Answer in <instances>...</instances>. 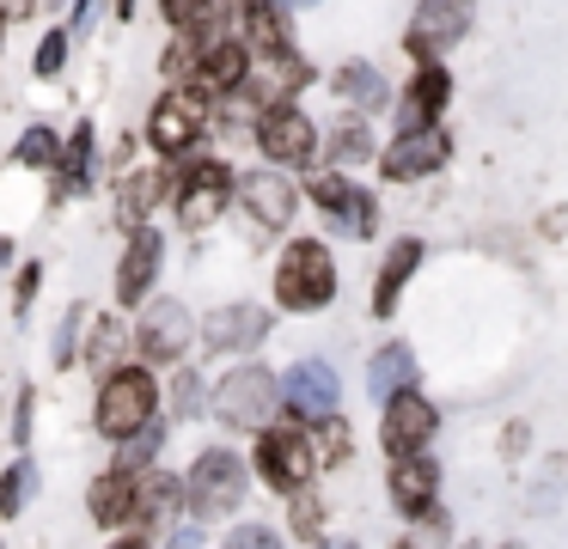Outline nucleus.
Masks as SVG:
<instances>
[{
	"label": "nucleus",
	"mask_w": 568,
	"mask_h": 549,
	"mask_svg": "<svg viewBox=\"0 0 568 549\" xmlns=\"http://www.w3.org/2000/svg\"><path fill=\"white\" fill-rule=\"evenodd\" d=\"M336 293V268L331 256H324L318 238H300L294 251L282 256V268H275V299L287 305V312H318V305H331Z\"/></svg>",
	"instance_id": "nucleus-1"
},
{
	"label": "nucleus",
	"mask_w": 568,
	"mask_h": 549,
	"mask_svg": "<svg viewBox=\"0 0 568 549\" xmlns=\"http://www.w3.org/2000/svg\"><path fill=\"white\" fill-rule=\"evenodd\" d=\"M190 507H196V519H226V512L245 500V464L233 458V451H202L196 464H190Z\"/></svg>",
	"instance_id": "nucleus-2"
},
{
	"label": "nucleus",
	"mask_w": 568,
	"mask_h": 549,
	"mask_svg": "<svg viewBox=\"0 0 568 549\" xmlns=\"http://www.w3.org/2000/svg\"><path fill=\"white\" fill-rule=\"evenodd\" d=\"M275 397H282V378L263 373V366H245V373H233V378L221 385L214 409H221L226 427H239V434H257V427H270Z\"/></svg>",
	"instance_id": "nucleus-3"
},
{
	"label": "nucleus",
	"mask_w": 568,
	"mask_h": 549,
	"mask_svg": "<svg viewBox=\"0 0 568 549\" xmlns=\"http://www.w3.org/2000/svg\"><path fill=\"white\" fill-rule=\"evenodd\" d=\"M153 415V378L141 373V366H123V373L104 378V397H99V427L111 439H129L141 434Z\"/></svg>",
	"instance_id": "nucleus-4"
},
{
	"label": "nucleus",
	"mask_w": 568,
	"mask_h": 549,
	"mask_svg": "<svg viewBox=\"0 0 568 549\" xmlns=\"http://www.w3.org/2000/svg\"><path fill=\"white\" fill-rule=\"evenodd\" d=\"M257 470L270 476L282 495H300V488H306V476H312V446H306V434H294V427H275V434H263V439H257Z\"/></svg>",
	"instance_id": "nucleus-5"
},
{
	"label": "nucleus",
	"mask_w": 568,
	"mask_h": 549,
	"mask_svg": "<svg viewBox=\"0 0 568 549\" xmlns=\"http://www.w3.org/2000/svg\"><path fill=\"white\" fill-rule=\"evenodd\" d=\"M226 190H233L226 165L221 159H202V165L178 183V226H209V220L226 207Z\"/></svg>",
	"instance_id": "nucleus-6"
},
{
	"label": "nucleus",
	"mask_w": 568,
	"mask_h": 549,
	"mask_svg": "<svg viewBox=\"0 0 568 549\" xmlns=\"http://www.w3.org/2000/svg\"><path fill=\"white\" fill-rule=\"evenodd\" d=\"M196 134H202V98L196 92H165L160 104H153L148 141L160 146V153H190Z\"/></svg>",
	"instance_id": "nucleus-7"
},
{
	"label": "nucleus",
	"mask_w": 568,
	"mask_h": 549,
	"mask_svg": "<svg viewBox=\"0 0 568 549\" xmlns=\"http://www.w3.org/2000/svg\"><path fill=\"white\" fill-rule=\"evenodd\" d=\"M135 342H141V354H148V360H178V354H184V342H190V312L178 299H153L148 312H141Z\"/></svg>",
	"instance_id": "nucleus-8"
},
{
	"label": "nucleus",
	"mask_w": 568,
	"mask_h": 549,
	"mask_svg": "<svg viewBox=\"0 0 568 549\" xmlns=\"http://www.w3.org/2000/svg\"><path fill=\"white\" fill-rule=\"evenodd\" d=\"M282 403L294 415H306V421H324V415L336 409V373L324 360H300L294 373L282 378Z\"/></svg>",
	"instance_id": "nucleus-9"
},
{
	"label": "nucleus",
	"mask_w": 568,
	"mask_h": 549,
	"mask_svg": "<svg viewBox=\"0 0 568 549\" xmlns=\"http://www.w3.org/2000/svg\"><path fill=\"white\" fill-rule=\"evenodd\" d=\"M428 434H434V409L422 403V390H404L397 403H385V451H397L409 464L428 446Z\"/></svg>",
	"instance_id": "nucleus-10"
},
{
	"label": "nucleus",
	"mask_w": 568,
	"mask_h": 549,
	"mask_svg": "<svg viewBox=\"0 0 568 549\" xmlns=\"http://www.w3.org/2000/svg\"><path fill=\"white\" fill-rule=\"evenodd\" d=\"M312 141H318V134H312V122L300 116V110H287V104L270 110V116L257 122V146L275 159V165H306Z\"/></svg>",
	"instance_id": "nucleus-11"
},
{
	"label": "nucleus",
	"mask_w": 568,
	"mask_h": 549,
	"mask_svg": "<svg viewBox=\"0 0 568 549\" xmlns=\"http://www.w3.org/2000/svg\"><path fill=\"white\" fill-rule=\"evenodd\" d=\"M239 195H245V207H251V220L257 226H287L294 220V183L287 177H275V171H251L245 183H239Z\"/></svg>",
	"instance_id": "nucleus-12"
},
{
	"label": "nucleus",
	"mask_w": 568,
	"mask_h": 549,
	"mask_svg": "<svg viewBox=\"0 0 568 549\" xmlns=\"http://www.w3.org/2000/svg\"><path fill=\"white\" fill-rule=\"evenodd\" d=\"M153 275H160V232L135 226V238H129V251H123V268H116V293H123V305L148 299Z\"/></svg>",
	"instance_id": "nucleus-13"
},
{
	"label": "nucleus",
	"mask_w": 568,
	"mask_h": 549,
	"mask_svg": "<svg viewBox=\"0 0 568 549\" xmlns=\"http://www.w3.org/2000/svg\"><path fill=\"white\" fill-rule=\"evenodd\" d=\"M270 336V312L263 305H226V312L209 317V348H257Z\"/></svg>",
	"instance_id": "nucleus-14"
},
{
	"label": "nucleus",
	"mask_w": 568,
	"mask_h": 549,
	"mask_svg": "<svg viewBox=\"0 0 568 549\" xmlns=\"http://www.w3.org/2000/svg\"><path fill=\"white\" fill-rule=\"evenodd\" d=\"M440 165H446V134L440 129L404 134V141L385 153V177H422V171H440Z\"/></svg>",
	"instance_id": "nucleus-15"
},
{
	"label": "nucleus",
	"mask_w": 568,
	"mask_h": 549,
	"mask_svg": "<svg viewBox=\"0 0 568 549\" xmlns=\"http://www.w3.org/2000/svg\"><path fill=\"white\" fill-rule=\"evenodd\" d=\"M312 202H318L324 214H336L348 232H361V238L373 232V202L348 177H318V183H312Z\"/></svg>",
	"instance_id": "nucleus-16"
},
{
	"label": "nucleus",
	"mask_w": 568,
	"mask_h": 549,
	"mask_svg": "<svg viewBox=\"0 0 568 549\" xmlns=\"http://www.w3.org/2000/svg\"><path fill=\"white\" fill-rule=\"evenodd\" d=\"M465 31H470V12L465 7H422L416 24H409V49H416V55L428 49V55H434V49L458 43Z\"/></svg>",
	"instance_id": "nucleus-17"
},
{
	"label": "nucleus",
	"mask_w": 568,
	"mask_h": 549,
	"mask_svg": "<svg viewBox=\"0 0 568 549\" xmlns=\"http://www.w3.org/2000/svg\"><path fill=\"white\" fill-rule=\"evenodd\" d=\"M392 500H397V512L422 519V512L434 507V464H428V458L397 464V470H392Z\"/></svg>",
	"instance_id": "nucleus-18"
},
{
	"label": "nucleus",
	"mask_w": 568,
	"mask_h": 549,
	"mask_svg": "<svg viewBox=\"0 0 568 549\" xmlns=\"http://www.w3.org/2000/svg\"><path fill=\"white\" fill-rule=\"evenodd\" d=\"M440 104H446V73L422 68L416 85H409V98H404V134H422L434 116H440Z\"/></svg>",
	"instance_id": "nucleus-19"
},
{
	"label": "nucleus",
	"mask_w": 568,
	"mask_h": 549,
	"mask_svg": "<svg viewBox=\"0 0 568 549\" xmlns=\"http://www.w3.org/2000/svg\"><path fill=\"white\" fill-rule=\"evenodd\" d=\"M135 500H141V482H135L129 470H111L99 488H92V512H99L104 525L129 519V512H135Z\"/></svg>",
	"instance_id": "nucleus-20"
},
{
	"label": "nucleus",
	"mask_w": 568,
	"mask_h": 549,
	"mask_svg": "<svg viewBox=\"0 0 568 549\" xmlns=\"http://www.w3.org/2000/svg\"><path fill=\"white\" fill-rule=\"evenodd\" d=\"M404 385H409V348H379V354H373V366H367V390L379 403H397V397H404Z\"/></svg>",
	"instance_id": "nucleus-21"
},
{
	"label": "nucleus",
	"mask_w": 568,
	"mask_h": 549,
	"mask_svg": "<svg viewBox=\"0 0 568 549\" xmlns=\"http://www.w3.org/2000/svg\"><path fill=\"white\" fill-rule=\"evenodd\" d=\"M245 80V49L239 43H209V61L196 68V85L202 92H226V85Z\"/></svg>",
	"instance_id": "nucleus-22"
},
{
	"label": "nucleus",
	"mask_w": 568,
	"mask_h": 549,
	"mask_svg": "<svg viewBox=\"0 0 568 549\" xmlns=\"http://www.w3.org/2000/svg\"><path fill=\"white\" fill-rule=\"evenodd\" d=\"M416 263H422V244H416V238L397 244V251L385 256V268H379V293H373V312H379V317L397 305V287H404V275H409Z\"/></svg>",
	"instance_id": "nucleus-23"
},
{
	"label": "nucleus",
	"mask_w": 568,
	"mask_h": 549,
	"mask_svg": "<svg viewBox=\"0 0 568 549\" xmlns=\"http://www.w3.org/2000/svg\"><path fill=\"white\" fill-rule=\"evenodd\" d=\"M336 92L348 98V104H385V80L367 68V61H348V68H336Z\"/></svg>",
	"instance_id": "nucleus-24"
},
{
	"label": "nucleus",
	"mask_w": 568,
	"mask_h": 549,
	"mask_svg": "<svg viewBox=\"0 0 568 549\" xmlns=\"http://www.w3.org/2000/svg\"><path fill=\"white\" fill-rule=\"evenodd\" d=\"M87 171H92V129L80 122V134L68 141V153H62V195H74L80 183H87Z\"/></svg>",
	"instance_id": "nucleus-25"
},
{
	"label": "nucleus",
	"mask_w": 568,
	"mask_h": 549,
	"mask_svg": "<svg viewBox=\"0 0 568 549\" xmlns=\"http://www.w3.org/2000/svg\"><path fill=\"white\" fill-rule=\"evenodd\" d=\"M172 507H178V482H172V476H148V482H141V500H135V519L160 525Z\"/></svg>",
	"instance_id": "nucleus-26"
},
{
	"label": "nucleus",
	"mask_w": 568,
	"mask_h": 549,
	"mask_svg": "<svg viewBox=\"0 0 568 549\" xmlns=\"http://www.w3.org/2000/svg\"><path fill=\"white\" fill-rule=\"evenodd\" d=\"M160 190H165V177H153V171H135V177L123 183V214H148L153 202H160Z\"/></svg>",
	"instance_id": "nucleus-27"
},
{
	"label": "nucleus",
	"mask_w": 568,
	"mask_h": 549,
	"mask_svg": "<svg viewBox=\"0 0 568 549\" xmlns=\"http://www.w3.org/2000/svg\"><path fill=\"white\" fill-rule=\"evenodd\" d=\"M31 482H38V470H31V464H13V470H7V482H0V519H13Z\"/></svg>",
	"instance_id": "nucleus-28"
},
{
	"label": "nucleus",
	"mask_w": 568,
	"mask_h": 549,
	"mask_svg": "<svg viewBox=\"0 0 568 549\" xmlns=\"http://www.w3.org/2000/svg\"><path fill=\"white\" fill-rule=\"evenodd\" d=\"M251 31L263 37V49H270V55H282V31H287V12H270V7H251Z\"/></svg>",
	"instance_id": "nucleus-29"
},
{
	"label": "nucleus",
	"mask_w": 568,
	"mask_h": 549,
	"mask_svg": "<svg viewBox=\"0 0 568 549\" xmlns=\"http://www.w3.org/2000/svg\"><path fill=\"white\" fill-rule=\"evenodd\" d=\"M19 159H26V165H50V159H55V134L50 129H31L26 141H19Z\"/></svg>",
	"instance_id": "nucleus-30"
},
{
	"label": "nucleus",
	"mask_w": 568,
	"mask_h": 549,
	"mask_svg": "<svg viewBox=\"0 0 568 549\" xmlns=\"http://www.w3.org/2000/svg\"><path fill=\"white\" fill-rule=\"evenodd\" d=\"M331 153H336V159H367L373 146H367V134H361V129H336Z\"/></svg>",
	"instance_id": "nucleus-31"
},
{
	"label": "nucleus",
	"mask_w": 568,
	"mask_h": 549,
	"mask_svg": "<svg viewBox=\"0 0 568 549\" xmlns=\"http://www.w3.org/2000/svg\"><path fill=\"white\" fill-rule=\"evenodd\" d=\"M226 549H282V543H275V531H263V525H245V531L226 537Z\"/></svg>",
	"instance_id": "nucleus-32"
},
{
	"label": "nucleus",
	"mask_w": 568,
	"mask_h": 549,
	"mask_svg": "<svg viewBox=\"0 0 568 549\" xmlns=\"http://www.w3.org/2000/svg\"><path fill=\"white\" fill-rule=\"evenodd\" d=\"M153 451H160V434H153V427H141V439H135V446H123V470H135V464H148Z\"/></svg>",
	"instance_id": "nucleus-33"
},
{
	"label": "nucleus",
	"mask_w": 568,
	"mask_h": 549,
	"mask_svg": "<svg viewBox=\"0 0 568 549\" xmlns=\"http://www.w3.org/2000/svg\"><path fill=\"white\" fill-rule=\"evenodd\" d=\"M294 531L300 537H318V500H312V495L294 500Z\"/></svg>",
	"instance_id": "nucleus-34"
},
{
	"label": "nucleus",
	"mask_w": 568,
	"mask_h": 549,
	"mask_svg": "<svg viewBox=\"0 0 568 549\" xmlns=\"http://www.w3.org/2000/svg\"><path fill=\"white\" fill-rule=\"evenodd\" d=\"M116 342H123V324H111V317H104V324H99V342H92V360H111Z\"/></svg>",
	"instance_id": "nucleus-35"
},
{
	"label": "nucleus",
	"mask_w": 568,
	"mask_h": 549,
	"mask_svg": "<svg viewBox=\"0 0 568 549\" xmlns=\"http://www.w3.org/2000/svg\"><path fill=\"white\" fill-rule=\"evenodd\" d=\"M196 385H202V378L196 373H184V378H178V390H172V397H178V415H196Z\"/></svg>",
	"instance_id": "nucleus-36"
},
{
	"label": "nucleus",
	"mask_w": 568,
	"mask_h": 549,
	"mask_svg": "<svg viewBox=\"0 0 568 549\" xmlns=\"http://www.w3.org/2000/svg\"><path fill=\"white\" fill-rule=\"evenodd\" d=\"M343 451H348V427L343 421H336V415H331V427H324V458H343Z\"/></svg>",
	"instance_id": "nucleus-37"
},
{
	"label": "nucleus",
	"mask_w": 568,
	"mask_h": 549,
	"mask_svg": "<svg viewBox=\"0 0 568 549\" xmlns=\"http://www.w3.org/2000/svg\"><path fill=\"white\" fill-rule=\"evenodd\" d=\"M62 43H68V37H50V43H43V55H38V68H43V73L62 68Z\"/></svg>",
	"instance_id": "nucleus-38"
},
{
	"label": "nucleus",
	"mask_w": 568,
	"mask_h": 549,
	"mask_svg": "<svg viewBox=\"0 0 568 549\" xmlns=\"http://www.w3.org/2000/svg\"><path fill=\"white\" fill-rule=\"evenodd\" d=\"M172 549H196V537H172Z\"/></svg>",
	"instance_id": "nucleus-39"
},
{
	"label": "nucleus",
	"mask_w": 568,
	"mask_h": 549,
	"mask_svg": "<svg viewBox=\"0 0 568 549\" xmlns=\"http://www.w3.org/2000/svg\"><path fill=\"white\" fill-rule=\"evenodd\" d=\"M116 549H148V543H141V537H129V543H116Z\"/></svg>",
	"instance_id": "nucleus-40"
},
{
	"label": "nucleus",
	"mask_w": 568,
	"mask_h": 549,
	"mask_svg": "<svg viewBox=\"0 0 568 549\" xmlns=\"http://www.w3.org/2000/svg\"><path fill=\"white\" fill-rule=\"evenodd\" d=\"M507 549H519V543H507Z\"/></svg>",
	"instance_id": "nucleus-41"
},
{
	"label": "nucleus",
	"mask_w": 568,
	"mask_h": 549,
	"mask_svg": "<svg viewBox=\"0 0 568 549\" xmlns=\"http://www.w3.org/2000/svg\"><path fill=\"white\" fill-rule=\"evenodd\" d=\"M343 549H355V543H343Z\"/></svg>",
	"instance_id": "nucleus-42"
}]
</instances>
